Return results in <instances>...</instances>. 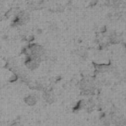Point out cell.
Segmentation results:
<instances>
[{
	"mask_svg": "<svg viewBox=\"0 0 126 126\" xmlns=\"http://www.w3.org/2000/svg\"><path fill=\"white\" fill-rule=\"evenodd\" d=\"M9 126H23V125L19 121H14Z\"/></svg>",
	"mask_w": 126,
	"mask_h": 126,
	"instance_id": "8fae6325",
	"label": "cell"
},
{
	"mask_svg": "<svg viewBox=\"0 0 126 126\" xmlns=\"http://www.w3.org/2000/svg\"><path fill=\"white\" fill-rule=\"evenodd\" d=\"M86 100L82 99L79 100L77 103H76L75 106L73 108V112H78L79 111L84 110L85 107V105H86Z\"/></svg>",
	"mask_w": 126,
	"mask_h": 126,
	"instance_id": "9c48e42d",
	"label": "cell"
},
{
	"mask_svg": "<svg viewBox=\"0 0 126 126\" xmlns=\"http://www.w3.org/2000/svg\"><path fill=\"white\" fill-rule=\"evenodd\" d=\"M38 99L39 98H38V95H36V94H31L27 95L24 97L23 102L27 105L29 106V107H33L38 103Z\"/></svg>",
	"mask_w": 126,
	"mask_h": 126,
	"instance_id": "52a82bcc",
	"label": "cell"
},
{
	"mask_svg": "<svg viewBox=\"0 0 126 126\" xmlns=\"http://www.w3.org/2000/svg\"><path fill=\"white\" fill-rule=\"evenodd\" d=\"M41 63V61L39 59L31 56H25V59L24 60L25 67L31 71L36 70L39 66Z\"/></svg>",
	"mask_w": 126,
	"mask_h": 126,
	"instance_id": "277c9868",
	"label": "cell"
},
{
	"mask_svg": "<svg viewBox=\"0 0 126 126\" xmlns=\"http://www.w3.org/2000/svg\"><path fill=\"white\" fill-rule=\"evenodd\" d=\"M95 102L93 100H86V105H85L84 110H85L87 113H91V112H92L94 110V109L95 108Z\"/></svg>",
	"mask_w": 126,
	"mask_h": 126,
	"instance_id": "30bf717a",
	"label": "cell"
},
{
	"mask_svg": "<svg viewBox=\"0 0 126 126\" xmlns=\"http://www.w3.org/2000/svg\"><path fill=\"white\" fill-rule=\"evenodd\" d=\"M81 95L86 97L92 95L95 93L96 82L92 76L86 75L82 78L78 83Z\"/></svg>",
	"mask_w": 126,
	"mask_h": 126,
	"instance_id": "6da1fadb",
	"label": "cell"
},
{
	"mask_svg": "<svg viewBox=\"0 0 126 126\" xmlns=\"http://www.w3.org/2000/svg\"><path fill=\"white\" fill-rule=\"evenodd\" d=\"M25 56H31L39 59L41 62L46 60L47 51L45 48L38 43H31L23 49Z\"/></svg>",
	"mask_w": 126,
	"mask_h": 126,
	"instance_id": "7a4b0ae2",
	"label": "cell"
},
{
	"mask_svg": "<svg viewBox=\"0 0 126 126\" xmlns=\"http://www.w3.org/2000/svg\"><path fill=\"white\" fill-rule=\"evenodd\" d=\"M92 65H93L94 71L97 74L106 73L110 71L111 70V66L109 64L94 62Z\"/></svg>",
	"mask_w": 126,
	"mask_h": 126,
	"instance_id": "5b68a950",
	"label": "cell"
},
{
	"mask_svg": "<svg viewBox=\"0 0 126 126\" xmlns=\"http://www.w3.org/2000/svg\"><path fill=\"white\" fill-rule=\"evenodd\" d=\"M13 16L11 26L14 28L24 26L30 20V14L29 12L23 10H17Z\"/></svg>",
	"mask_w": 126,
	"mask_h": 126,
	"instance_id": "3957f363",
	"label": "cell"
},
{
	"mask_svg": "<svg viewBox=\"0 0 126 126\" xmlns=\"http://www.w3.org/2000/svg\"><path fill=\"white\" fill-rule=\"evenodd\" d=\"M42 98L47 104H53L56 101V96L50 89L43 91Z\"/></svg>",
	"mask_w": 126,
	"mask_h": 126,
	"instance_id": "8992f818",
	"label": "cell"
},
{
	"mask_svg": "<svg viewBox=\"0 0 126 126\" xmlns=\"http://www.w3.org/2000/svg\"><path fill=\"white\" fill-rule=\"evenodd\" d=\"M76 56L82 60H86L88 58V52L84 48H78L75 51Z\"/></svg>",
	"mask_w": 126,
	"mask_h": 126,
	"instance_id": "ba28073f",
	"label": "cell"
}]
</instances>
